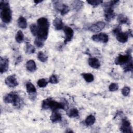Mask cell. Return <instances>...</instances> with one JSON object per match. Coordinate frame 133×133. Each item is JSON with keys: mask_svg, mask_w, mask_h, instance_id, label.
<instances>
[{"mask_svg": "<svg viewBox=\"0 0 133 133\" xmlns=\"http://www.w3.org/2000/svg\"><path fill=\"white\" fill-rule=\"evenodd\" d=\"M37 25L38 31L36 38L44 42L46 40L48 35L49 28V21L47 18L42 17L37 20Z\"/></svg>", "mask_w": 133, "mask_h": 133, "instance_id": "6da1fadb", "label": "cell"}, {"mask_svg": "<svg viewBox=\"0 0 133 133\" xmlns=\"http://www.w3.org/2000/svg\"><path fill=\"white\" fill-rule=\"evenodd\" d=\"M67 108L68 105L66 102H58L50 98L44 99L42 103V108L44 110L50 109L52 111H55L60 109L65 110L68 109Z\"/></svg>", "mask_w": 133, "mask_h": 133, "instance_id": "7a4b0ae2", "label": "cell"}, {"mask_svg": "<svg viewBox=\"0 0 133 133\" xmlns=\"http://www.w3.org/2000/svg\"><path fill=\"white\" fill-rule=\"evenodd\" d=\"M0 9V16L3 22L6 23H9L12 19V12L9 2L7 1H1Z\"/></svg>", "mask_w": 133, "mask_h": 133, "instance_id": "3957f363", "label": "cell"}, {"mask_svg": "<svg viewBox=\"0 0 133 133\" xmlns=\"http://www.w3.org/2000/svg\"><path fill=\"white\" fill-rule=\"evenodd\" d=\"M4 101L5 103L12 104L17 108H20L23 104L21 99L17 93L14 92L6 95L4 98Z\"/></svg>", "mask_w": 133, "mask_h": 133, "instance_id": "277c9868", "label": "cell"}, {"mask_svg": "<svg viewBox=\"0 0 133 133\" xmlns=\"http://www.w3.org/2000/svg\"><path fill=\"white\" fill-rule=\"evenodd\" d=\"M114 34L116 36V39L121 43H126L129 37V34L128 32H123L119 26L116 27L113 31Z\"/></svg>", "mask_w": 133, "mask_h": 133, "instance_id": "5b68a950", "label": "cell"}, {"mask_svg": "<svg viewBox=\"0 0 133 133\" xmlns=\"http://www.w3.org/2000/svg\"><path fill=\"white\" fill-rule=\"evenodd\" d=\"M131 60H132L131 57L130 53L128 52L126 55H119L116 58L115 63L116 64L123 66Z\"/></svg>", "mask_w": 133, "mask_h": 133, "instance_id": "8992f818", "label": "cell"}, {"mask_svg": "<svg viewBox=\"0 0 133 133\" xmlns=\"http://www.w3.org/2000/svg\"><path fill=\"white\" fill-rule=\"evenodd\" d=\"M26 89L27 92L29 94V96L31 100H34L36 95V89L34 85L30 82H28L26 83Z\"/></svg>", "mask_w": 133, "mask_h": 133, "instance_id": "52a82bcc", "label": "cell"}, {"mask_svg": "<svg viewBox=\"0 0 133 133\" xmlns=\"http://www.w3.org/2000/svg\"><path fill=\"white\" fill-rule=\"evenodd\" d=\"M54 5L55 9L57 11H60L61 15H65L70 10V8L68 6L64 4H59V2L58 1L54 2Z\"/></svg>", "mask_w": 133, "mask_h": 133, "instance_id": "ba28073f", "label": "cell"}, {"mask_svg": "<svg viewBox=\"0 0 133 133\" xmlns=\"http://www.w3.org/2000/svg\"><path fill=\"white\" fill-rule=\"evenodd\" d=\"M91 38L95 42H101L106 43L109 41V36L106 33H100L93 35L91 37Z\"/></svg>", "mask_w": 133, "mask_h": 133, "instance_id": "9c48e42d", "label": "cell"}, {"mask_svg": "<svg viewBox=\"0 0 133 133\" xmlns=\"http://www.w3.org/2000/svg\"><path fill=\"white\" fill-rule=\"evenodd\" d=\"M104 16L105 20L107 21L110 22L115 16V14L112 7H105L104 10Z\"/></svg>", "mask_w": 133, "mask_h": 133, "instance_id": "30bf717a", "label": "cell"}, {"mask_svg": "<svg viewBox=\"0 0 133 133\" xmlns=\"http://www.w3.org/2000/svg\"><path fill=\"white\" fill-rule=\"evenodd\" d=\"M63 31L65 33V39L64 43L66 44L72 39L74 35V31L71 28L68 26H65L63 28Z\"/></svg>", "mask_w": 133, "mask_h": 133, "instance_id": "8fae6325", "label": "cell"}, {"mask_svg": "<svg viewBox=\"0 0 133 133\" xmlns=\"http://www.w3.org/2000/svg\"><path fill=\"white\" fill-rule=\"evenodd\" d=\"M120 130L123 132H131L132 131L130 122L125 118L122 119V125L121 126Z\"/></svg>", "mask_w": 133, "mask_h": 133, "instance_id": "7c38bea8", "label": "cell"}, {"mask_svg": "<svg viewBox=\"0 0 133 133\" xmlns=\"http://www.w3.org/2000/svg\"><path fill=\"white\" fill-rule=\"evenodd\" d=\"M105 24L102 21H99L91 25L88 30L92 32H99L104 28Z\"/></svg>", "mask_w": 133, "mask_h": 133, "instance_id": "4fadbf2b", "label": "cell"}, {"mask_svg": "<svg viewBox=\"0 0 133 133\" xmlns=\"http://www.w3.org/2000/svg\"><path fill=\"white\" fill-rule=\"evenodd\" d=\"M9 59L6 57L0 58V72L3 73L6 72L8 69Z\"/></svg>", "mask_w": 133, "mask_h": 133, "instance_id": "5bb4252c", "label": "cell"}, {"mask_svg": "<svg viewBox=\"0 0 133 133\" xmlns=\"http://www.w3.org/2000/svg\"><path fill=\"white\" fill-rule=\"evenodd\" d=\"M5 84L9 87L14 88L18 85V83L14 75H11L7 77L5 81Z\"/></svg>", "mask_w": 133, "mask_h": 133, "instance_id": "9a60e30c", "label": "cell"}, {"mask_svg": "<svg viewBox=\"0 0 133 133\" xmlns=\"http://www.w3.org/2000/svg\"><path fill=\"white\" fill-rule=\"evenodd\" d=\"M89 65L94 69H98L100 66L99 60L95 57H90L88 60Z\"/></svg>", "mask_w": 133, "mask_h": 133, "instance_id": "2e32d148", "label": "cell"}, {"mask_svg": "<svg viewBox=\"0 0 133 133\" xmlns=\"http://www.w3.org/2000/svg\"><path fill=\"white\" fill-rule=\"evenodd\" d=\"M62 119V116L61 114L57 111V110L52 111V114L50 116V120L53 123L60 122Z\"/></svg>", "mask_w": 133, "mask_h": 133, "instance_id": "e0dca14e", "label": "cell"}, {"mask_svg": "<svg viewBox=\"0 0 133 133\" xmlns=\"http://www.w3.org/2000/svg\"><path fill=\"white\" fill-rule=\"evenodd\" d=\"M53 25L57 30H60L63 28V23L59 18H56L52 22Z\"/></svg>", "mask_w": 133, "mask_h": 133, "instance_id": "ac0fdd59", "label": "cell"}, {"mask_svg": "<svg viewBox=\"0 0 133 133\" xmlns=\"http://www.w3.org/2000/svg\"><path fill=\"white\" fill-rule=\"evenodd\" d=\"M26 68L30 72H34L36 69V65L33 60H28L26 63Z\"/></svg>", "mask_w": 133, "mask_h": 133, "instance_id": "d6986e66", "label": "cell"}, {"mask_svg": "<svg viewBox=\"0 0 133 133\" xmlns=\"http://www.w3.org/2000/svg\"><path fill=\"white\" fill-rule=\"evenodd\" d=\"M18 25L21 29H25L27 27L26 20L23 16H20L18 20Z\"/></svg>", "mask_w": 133, "mask_h": 133, "instance_id": "ffe728a7", "label": "cell"}, {"mask_svg": "<svg viewBox=\"0 0 133 133\" xmlns=\"http://www.w3.org/2000/svg\"><path fill=\"white\" fill-rule=\"evenodd\" d=\"M117 21L119 24H128L129 20L125 15L119 14L117 17Z\"/></svg>", "mask_w": 133, "mask_h": 133, "instance_id": "44dd1931", "label": "cell"}, {"mask_svg": "<svg viewBox=\"0 0 133 133\" xmlns=\"http://www.w3.org/2000/svg\"><path fill=\"white\" fill-rule=\"evenodd\" d=\"M95 121H96V118L95 116H93L92 115H90L86 118L85 121V124L87 126H91L95 123Z\"/></svg>", "mask_w": 133, "mask_h": 133, "instance_id": "7402d4cb", "label": "cell"}, {"mask_svg": "<svg viewBox=\"0 0 133 133\" xmlns=\"http://www.w3.org/2000/svg\"><path fill=\"white\" fill-rule=\"evenodd\" d=\"M16 41L18 43H22L24 40V35L21 30H19L15 36Z\"/></svg>", "mask_w": 133, "mask_h": 133, "instance_id": "603a6c76", "label": "cell"}, {"mask_svg": "<svg viewBox=\"0 0 133 133\" xmlns=\"http://www.w3.org/2000/svg\"><path fill=\"white\" fill-rule=\"evenodd\" d=\"M35 51V49L34 46L30 44L29 43H26V47H25V52L27 54H33Z\"/></svg>", "mask_w": 133, "mask_h": 133, "instance_id": "cb8c5ba5", "label": "cell"}, {"mask_svg": "<svg viewBox=\"0 0 133 133\" xmlns=\"http://www.w3.org/2000/svg\"><path fill=\"white\" fill-rule=\"evenodd\" d=\"M82 76L83 77L84 79L88 83L91 82L94 79V77L93 75L91 73H83Z\"/></svg>", "mask_w": 133, "mask_h": 133, "instance_id": "d4e9b609", "label": "cell"}, {"mask_svg": "<svg viewBox=\"0 0 133 133\" xmlns=\"http://www.w3.org/2000/svg\"><path fill=\"white\" fill-rule=\"evenodd\" d=\"M37 57L38 59L42 62H45L48 59V57L47 55L42 51H39L37 54Z\"/></svg>", "mask_w": 133, "mask_h": 133, "instance_id": "484cf974", "label": "cell"}, {"mask_svg": "<svg viewBox=\"0 0 133 133\" xmlns=\"http://www.w3.org/2000/svg\"><path fill=\"white\" fill-rule=\"evenodd\" d=\"M67 114L70 117H76L78 116V111L76 109L73 108L68 112Z\"/></svg>", "mask_w": 133, "mask_h": 133, "instance_id": "4316f807", "label": "cell"}, {"mask_svg": "<svg viewBox=\"0 0 133 133\" xmlns=\"http://www.w3.org/2000/svg\"><path fill=\"white\" fill-rule=\"evenodd\" d=\"M123 69L125 72L128 71H131L133 69V65H132V60H131L126 64L123 65Z\"/></svg>", "mask_w": 133, "mask_h": 133, "instance_id": "83f0119b", "label": "cell"}, {"mask_svg": "<svg viewBox=\"0 0 133 133\" xmlns=\"http://www.w3.org/2000/svg\"><path fill=\"white\" fill-rule=\"evenodd\" d=\"M30 29L31 33L34 36H36L37 34V31H38V27L37 25L35 23H32L30 26Z\"/></svg>", "mask_w": 133, "mask_h": 133, "instance_id": "f1b7e54d", "label": "cell"}, {"mask_svg": "<svg viewBox=\"0 0 133 133\" xmlns=\"http://www.w3.org/2000/svg\"><path fill=\"white\" fill-rule=\"evenodd\" d=\"M37 85L41 88H44L47 85L48 82L45 78H41L38 80L37 82Z\"/></svg>", "mask_w": 133, "mask_h": 133, "instance_id": "f546056e", "label": "cell"}, {"mask_svg": "<svg viewBox=\"0 0 133 133\" xmlns=\"http://www.w3.org/2000/svg\"><path fill=\"white\" fill-rule=\"evenodd\" d=\"M118 89V85L117 83H112L109 86V89L111 91H115Z\"/></svg>", "mask_w": 133, "mask_h": 133, "instance_id": "4dcf8cb0", "label": "cell"}, {"mask_svg": "<svg viewBox=\"0 0 133 133\" xmlns=\"http://www.w3.org/2000/svg\"><path fill=\"white\" fill-rule=\"evenodd\" d=\"M58 82V78L56 75H52L49 78V82L51 84H57Z\"/></svg>", "mask_w": 133, "mask_h": 133, "instance_id": "1f68e13d", "label": "cell"}, {"mask_svg": "<svg viewBox=\"0 0 133 133\" xmlns=\"http://www.w3.org/2000/svg\"><path fill=\"white\" fill-rule=\"evenodd\" d=\"M130 88L128 86H125L122 89V94L124 96H127L130 92Z\"/></svg>", "mask_w": 133, "mask_h": 133, "instance_id": "d6a6232c", "label": "cell"}, {"mask_svg": "<svg viewBox=\"0 0 133 133\" xmlns=\"http://www.w3.org/2000/svg\"><path fill=\"white\" fill-rule=\"evenodd\" d=\"M34 44L37 47H42L44 46V42L37 38H36L35 41H34Z\"/></svg>", "mask_w": 133, "mask_h": 133, "instance_id": "836d02e7", "label": "cell"}, {"mask_svg": "<svg viewBox=\"0 0 133 133\" xmlns=\"http://www.w3.org/2000/svg\"><path fill=\"white\" fill-rule=\"evenodd\" d=\"M88 3H89L90 5H94V6H97L99 4H101L103 3L102 1H99V0H95V1H87Z\"/></svg>", "mask_w": 133, "mask_h": 133, "instance_id": "e575fe53", "label": "cell"}, {"mask_svg": "<svg viewBox=\"0 0 133 133\" xmlns=\"http://www.w3.org/2000/svg\"><path fill=\"white\" fill-rule=\"evenodd\" d=\"M21 59H22L21 56H19V57L17 58V60H16V64H18V63H19V62H20L21 61Z\"/></svg>", "mask_w": 133, "mask_h": 133, "instance_id": "d590c367", "label": "cell"}, {"mask_svg": "<svg viewBox=\"0 0 133 133\" xmlns=\"http://www.w3.org/2000/svg\"><path fill=\"white\" fill-rule=\"evenodd\" d=\"M42 2V1H34V2L36 4H38V3H39L40 2Z\"/></svg>", "mask_w": 133, "mask_h": 133, "instance_id": "8d00e7d4", "label": "cell"}]
</instances>
